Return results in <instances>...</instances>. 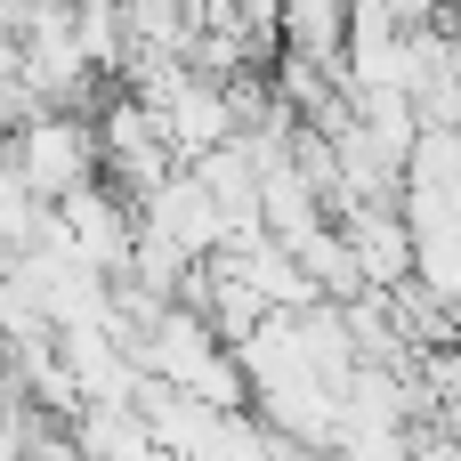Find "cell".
<instances>
[{
    "instance_id": "cell-1",
    "label": "cell",
    "mask_w": 461,
    "mask_h": 461,
    "mask_svg": "<svg viewBox=\"0 0 461 461\" xmlns=\"http://www.w3.org/2000/svg\"><path fill=\"white\" fill-rule=\"evenodd\" d=\"M8 170H16V186L41 211L81 194V186H97V130H89V113H32V122H16L8 130Z\"/></svg>"
},
{
    "instance_id": "cell-2",
    "label": "cell",
    "mask_w": 461,
    "mask_h": 461,
    "mask_svg": "<svg viewBox=\"0 0 461 461\" xmlns=\"http://www.w3.org/2000/svg\"><path fill=\"white\" fill-rule=\"evenodd\" d=\"M49 227H57V243H65L89 276L122 284L130 243H138V211H130L105 178H97V186H81V194H65V203H49Z\"/></svg>"
},
{
    "instance_id": "cell-3",
    "label": "cell",
    "mask_w": 461,
    "mask_h": 461,
    "mask_svg": "<svg viewBox=\"0 0 461 461\" xmlns=\"http://www.w3.org/2000/svg\"><path fill=\"white\" fill-rule=\"evenodd\" d=\"M332 227H340V243H348L365 292H397V284H413V235H405L397 203H357V211H340Z\"/></svg>"
},
{
    "instance_id": "cell-4",
    "label": "cell",
    "mask_w": 461,
    "mask_h": 461,
    "mask_svg": "<svg viewBox=\"0 0 461 461\" xmlns=\"http://www.w3.org/2000/svg\"><path fill=\"white\" fill-rule=\"evenodd\" d=\"M32 461H81V454H73L65 438H41V454H32Z\"/></svg>"
},
{
    "instance_id": "cell-5",
    "label": "cell",
    "mask_w": 461,
    "mask_h": 461,
    "mask_svg": "<svg viewBox=\"0 0 461 461\" xmlns=\"http://www.w3.org/2000/svg\"><path fill=\"white\" fill-rule=\"evenodd\" d=\"M16 8H81V0H16Z\"/></svg>"
}]
</instances>
